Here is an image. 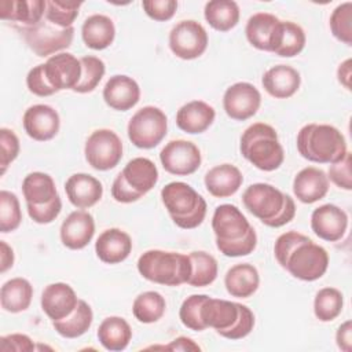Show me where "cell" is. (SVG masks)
<instances>
[{
	"label": "cell",
	"instance_id": "cell-1",
	"mask_svg": "<svg viewBox=\"0 0 352 352\" xmlns=\"http://www.w3.org/2000/svg\"><path fill=\"white\" fill-rule=\"evenodd\" d=\"M245 208L268 227H282L293 220L296 204L293 198L272 184L254 183L242 194Z\"/></svg>",
	"mask_w": 352,
	"mask_h": 352
},
{
	"label": "cell",
	"instance_id": "cell-2",
	"mask_svg": "<svg viewBox=\"0 0 352 352\" xmlns=\"http://www.w3.org/2000/svg\"><path fill=\"white\" fill-rule=\"evenodd\" d=\"M300 155L316 164H333L346 154V142L340 129L329 124H307L297 133Z\"/></svg>",
	"mask_w": 352,
	"mask_h": 352
},
{
	"label": "cell",
	"instance_id": "cell-3",
	"mask_svg": "<svg viewBox=\"0 0 352 352\" xmlns=\"http://www.w3.org/2000/svg\"><path fill=\"white\" fill-rule=\"evenodd\" d=\"M239 150L253 166L264 172L278 169L285 160V151L275 128L265 122H254L245 129Z\"/></svg>",
	"mask_w": 352,
	"mask_h": 352
},
{
	"label": "cell",
	"instance_id": "cell-4",
	"mask_svg": "<svg viewBox=\"0 0 352 352\" xmlns=\"http://www.w3.org/2000/svg\"><path fill=\"white\" fill-rule=\"evenodd\" d=\"M138 271L150 282L165 286H180L190 279L191 261L188 254L151 249L138 258Z\"/></svg>",
	"mask_w": 352,
	"mask_h": 352
},
{
	"label": "cell",
	"instance_id": "cell-5",
	"mask_svg": "<svg viewBox=\"0 0 352 352\" xmlns=\"http://www.w3.org/2000/svg\"><path fill=\"white\" fill-rule=\"evenodd\" d=\"M161 198L177 227L191 230L202 224L206 216V201L190 184L170 182L161 190Z\"/></svg>",
	"mask_w": 352,
	"mask_h": 352
},
{
	"label": "cell",
	"instance_id": "cell-6",
	"mask_svg": "<svg viewBox=\"0 0 352 352\" xmlns=\"http://www.w3.org/2000/svg\"><path fill=\"white\" fill-rule=\"evenodd\" d=\"M126 131L133 146L153 148L166 136L168 118L160 107L144 106L131 117Z\"/></svg>",
	"mask_w": 352,
	"mask_h": 352
},
{
	"label": "cell",
	"instance_id": "cell-7",
	"mask_svg": "<svg viewBox=\"0 0 352 352\" xmlns=\"http://www.w3.org/2000/svg\"><path fill=\"white\" fill-rule=\"evenodd\" d=\"M329 267L327 250L315 243L311 238L298 243L289 254L285 270L294 278L305 282H314L322 278Z\"/></svg>",
	"mask_w": 352,
	"mask_h": 352
},
{
	"label": "cell",
	"instance_id": "cell-8",
	"mask_svg": "<svg viewBox=\"0 0 352 352\" xmlns=\"http://www.w3.org/2000/svg\"><path fill=\"white\" fill-rule=\"evenodd\" d=\"M28 47L41 58L52 56L58 51L70 47L74 37V28H59L48 22L40 21L33 26H25L19 29Z\"/></svg>",
	"mask_w": 352,
	"mask_h": 352
},
{
	"label": "cell",
	"instance_id": "cell-9",
	"mask_svg": "<svg viewBox=\"0 0 352 352\" xmlns=\"http://www.w3.org/2000/svg\"><path fill=\"white\" fill-rule=\"evenodd\" d=\"M84 154L94 169L109 170L117 166L122 158V142L111 129H96L88 136Z\"/></svg>",
	"mask_w": 352,
	"mask_h": 352
},
{
	"label": "cell",
	"instance_id": "cell-10",
	"mask_svg": "<svg viewBox=\"0 0 352 352\" xmlns=\"http://www.w3.org/2000/svg\"><path fill=\"white\" fill-rule=\"evenodd\" d=\"M208 33L205 28L192 19L180 21L169 33V48L180 59L191 60L199 58L208 47Z\"/></svg>",
	"mask_w": 352,
	"mask_h": 352
},
{
	"label": "cell",
	"instance_id": "cell-11",
	"mask_svg": "<svg viewBox=\"0 0 352 352\" xmlns=\"http://www.w3.org/2000/svg\"><path fill=\"white\" fill-rule=\"evenodd\" d=\"M160 161L168 173L187 176L199 168L202 157L197 144L190 140L176 139L165 144L160 153Z\"/></svg>",
	"mask_w": 352,
	"mask_h": 352
},
{
	"label": "cell",
	"instance_id": "cell-12",
	"mask_svg": "<svg viewBox=\"0 0 352 352\" xmlns=\"http://www.w3.org/2000/svg\"><path fill=\"white\" fill-rule=\"evenodd\" d=\"M260 91L250 82H235L230 85L223 95V107L226 114L236 121H245L253 117L260 109Z\"/></svg>",
	"mask_w": 352,
	"mask_h": 352
},
{
	"label": "cell",
	"instance_id": "cell-13",
	"mask_svg": "<svg viewBox=\"0 0 352 352\" xmlns=\"http://www.w3.org/2000/svg\"><path fill=\"white\" fill-rule=\"evenodd\" d=\"M44 72L56 92L62 89L73 91L81 78V63L73 54L59 52L47 59Z\"/></svg>",
	"mask_w": 352,
	"mask_h": 352
},
{
	"label": "cell",
	"instance_id": "cell-14",
	"mask_svg": "<svg viewBox=\"0 0 352 352\" xmlns=\"http://www.w3.org/2000/svg\"><path fill=\"white\" fill-rule=\"evenodd\" d=\"M311 228L320 239L337 242L348 228V214L334 204L320 205L311 214Z\"/></svg>",
	"mask_w": 352,
	"mask_h": 352
},
{
	"label": "cell",
	"instance_id": "cell-15",
	"mask_svg": "<svg viewBox=\"0 0 352 352\" xmlns=\"http://www.w3.org/2000/svg\"><path fill=\"white\" fill-rule=\"evenodd\" d=\"M23 129L29 138L47 142L56 136L60 126L58 111L48 104H33L23 113Z\"/></svg>",
	"mask_w": 352,
	"mask_h": 352
},
{
	"label": "cell",
	"instance_id": "cell-16",
	"mask_svg": "<svg viewBox=\"0 0 352 352\" xmlns=\"http://www.w3.org/2000/svg\"><path fill=\"white\" fill-rule=\"evenodd\" d=\"M252 228L245 214L231 204L219 205L212 217V230L216 242H230L245 236Z\"/></svg>",
	"mask_w": 352,
	"mask_h": 352
},
{
	"label": "cell",
	"instance_id": "cell-17",
	"mask_svg": "<svg viewBox=\"0 0 352 352\" xmlns=\"http://www.w3.org/2000/svg\"><path fill=\"white\" fill-rule=\"evenodd\" d=\"M60 241L72 250L84 249L95 235V220L89 212L74 210L60 226Z\"/></svg>",
	"mask_w": 352,
	"mask_h": 352
},
{
	"label": "cell",
	"instance_id": "cell-18",
	"mask_svg": "<svg viewBox=\"0 0 352 352\" xmlns=\"http://www.w3.org/2000/svg\"><path fill=\"white\" fill-rule=\"evenodd\" d=\"M78 304L74 289L65 282H55L41 293V309L54 322L69 316Z\"/></svg>",
	"mask_w": 352,
	"mask_h": 352
},
{
	"label": "cell",
	"instance_id": "cell-19",
	"mask_svg": "<svg viewBox=\"0 0 352 352\" xmlns=\"http://www.w3.org/2000/svg\"><path fill=\"white\" fill-rule=\"evenodd\" d=\"M103 99L109 107L118 111H126L139 102L140 87L132 77L116 74L104 84Z\"/></svg>",
	"mask_w": 352,
	"mask_h": 352
},
{
	"label": "cell",
	"instance_id": "cell-20",
	"mask_svg": "<svg viewBox=\"0 0 352 352\" xmlns=\"http://www.w3.org/2000/svg\"><path fill=\"white\" fill-rule=\"evenodd\" d=\"M280 19L270 12L253 14L245 28L248 41L260 51L272 52L276 44Z\"/></svg>",
	"mask_w": 352,
	"mask_h": 352
},
{
	"label": "cell",
	"instance_id": "cell-21",
	"mask_svg": "<svg viewBox=\"0 0 352 352\" xmlns=\"http://www.w3.org/2000/svg\"><path fill=\"white\" fill-rule=\"evenodd\" d=\"M65 191L73 206L78 209H88L100 201L103 195V186L92 175L74 173L66 180Z\"/></svg>",
	"mask_w": 352,
	"mask_h": 352
},
{
	"label": "cell",
	"instance_id": "cell-22",
	"mask_svg": "<svg viewBox=\"0 0 352 352\" xmlns=\"http://www.w3.org/2000/svg\"><path fill=\"white\" fill-rule=\"evenodd\" d=\"M327 191L329 177L320 168L307 166L294 176L293 192L302 204H314L324 198Z\"/></svg>",
	"mask_w": 352,
	"mask_h": 352
},
{
	"label": "cell",
	"instance_id": "cell-23",
	"mask_svg": "<svg viewBox=\"0 0 352 352\" xmlns=\"http://www.w3.org/2000/svg\"><path fill=\"white\" fill-rule=\"evenodd\" d=\"M95 252L100 261L118 264L128 258L132 252V239L128 232L120 228L104 230L95 242Z\"/></svg>",
	"mask_w": 352,
	"mask_h": 352
},
{
	"label": "cell",
	"instance_id": "cell-24",
	"mask_svg": "<svg viewBox=\"0 0 352 352\" xmlns=\"http://www.w3.org/2000/svg\"><path fill=\"white\" fill-rule=\"evenodd\" d=\"M261 84L272 98L287 99L298 91L301 77L294 67L289 65H276L263 74Z\"/></svg>",
	"mask_w": 352,
	"mask_h": 352
},
{
	"label": "cell",
	"instance_id": "cell-25",
	"mask_svg": "<svg viewBox=\"0 0 352 352\" xmlns=\"http://www.w3.org/2000/svg\"><path fill=\"white\" fill-rule=\"evenodd\" d=\"M205 187L216 198L234 195L243 183L242 172L232 164H220L210 168L205 175Z\"/></svg>",
	"mask_w": 352,
	"mask_h": 352
},
{
	"label": "cell",
	"instance_id": "cell-26",
	"mask_svg": "<svg viewBox=\"0 0 352 352\" xmlns=\"http://www.w3.org/2000/svg\"><path fill=\"white\" fill-rule=\"evenodd\" d=\"M214 109L204 100H191L183 104L176 113V125L186 133L195 135L205 132L214 121Z\"/></svg>",
	"mask_w": 352,
	"mask_h": 352
},
{
	"label": "cell",
	"instance_id": "cell-27",
	"mask_svg": "<svg viewBox=\"0 0 352 352\" xmlns=\"http://www.w3.org/2000/svg\"><path fill=\"white\" fill-rule=\"evenodd\" d=\"M239 305V302L213 298L208 296L201 309L202 322L206 326V329L212 327L219 334H221L223 331L228 330L238 319Z\"/></svg>",
	"mask_w": 352,
	"mask_h": 352
},
{
	"label": "cell",
	"instance_id": "cell-28",
	"mask_svg": "<svg viewBox=\"0 0 352 352\" xmlns=\"http://www.w3.org/2000/svg\"><path fill=\"white\" fill-rule=\"evenodd\" d=\"M126 184L140 198L146 195L158 182V169L155 164L144 157H136L120 172Z\"/></svg>",
	"mask_w": 352,
	"mask_h": 352
},
{
	"label": "cell",
	"instance_id": "cell-29",
	"mask_svg": "<svg viewBox=\"0 0 352 352\" xmlns=\"http://www.w3.org/2000/svg\"><path fill=\"white\" fill-rule=\"evenodd\" d=\"M45 0H1L0 18L21 23L22 28L33 26L45 16Z\"/></svg>",
	"mask_w": 352,
	"mask_h": 352
},
{
	"label": "cell",
	"instance_id": "cell-30",
	"mask_svg": "<svg viewBox=\"0 0 352 352\" xmlns=\"http://www.w3.org/2000/svg\"><path fill=\"white\" fill-rule=\"evenodd\" d=\"M260 285V275L254 265L249 263H241L232 265L226 276L224 286L232 297L248 298L253 296Z\"/></svg>",
	"mask_w": 352,
	"mask_h": 352
},
{
	"label": "cell",
	"instance_id": "cell-31",
	"mask_svg": "<svg viewBox=\"0 0 352 352\" xmlns=\"http://www.w3.org/2000/svg\"><path fill=\"white\" fill-rule=\"evenodd\" d=\"M81 37L88 48L98 51L104 50L114 41V22L103 14H94L84 21L81 26Z\"/></svg>",
	"mask_w": 352,
	"mask_h": 352
},
{
	"label": "cell",
	"instance_id": "cell-32",
	"mask_svg": "<svg viewBox=\"0 0 352 352\" xmlns=\"http://www.w3.org/2000/svg\"><path fill=\"white\" fill-rule=\"evenodd\" d=\"M33 298V286L25 278L16 276L6 283L0 289L1 308L11 314L26 311Z\"/></svg>",
	"mask_w": 352,
	"mask_h": 352
},
{
	"label": "cell",
	"instance_id": "cell-33",
	"mask_svg": "<svg viewBox=\"0 0 352 352\" xmlns=\"http://www.w3.org/2000/svg\"><path fill=\"white\" fill-rule=\"evenodd\" d=\"M96 336L104 349L118 352L128 346L132 338V329L124 318L109 316L99 324Z\"/></svg>",
	"mask_w": 352,
	"mask_h": 352
},
{
	"label": "cell",
	"instance_id": "cell-34",
	"mask_svg": "<svg viewBox=\"0 0 352 352\" xmlns=\"http://www.w3.org/2000/svg\"><path fill=\"white\" fill-rule=\"evenodd\" d=\"M22 192L26 204L43 205L52 201L56 195V186L48 173L32 172L22 182Z\"/></svg>",
	"mask_w": 352,
	"mask_h": 352
},
{
	"label": "cell",
	"instance_id": "cell-35",
	"mask_svg": "<svg viewBox=\"0 0 352 352\" xmlns=\"http://www.w3.org/2000/svg\"><path fill=\"white\" fill-rule=\"evenodd\" d=\"M94 322V314L89 304L84 300H78L74 311L60 320H54L52 326L55 331L65 338H77L85 334Z\"/></svg>",
	"mask_w": 352,
	"mask_h": 352
},
{
	"label": "cell",
	"instance_id": "cell-36",
	"mask_svg": "<svg viewBox=\"0 0 352 352\" xmlns=\"http://www.w3.org/2000/svg\"><path fill=\"white\" fill-rule=\"evenodd\" d=\"M206 22L219 32H228L239 22V7L232 0H212L205 4Z\"/></svg>",
	"mask_w": 352,
	"mask_h": 352
},
{
	"label": "cell",
	"instance_id": "cell-37",
	"mask_svg": "<svg viewBox=\"0 0 352 352\" xmlns=\"http://www.w3.org/2000/svg\"><path fill=\"white\" fill-rule=\"evenodd\" d=\"M305 41V32L300 25L292 21H280L276 44L272 52L283 58H293L304 50Z\"/></svg>",
	"mask_w": 352,
	"mask_h": 352
},
{
	"label": "cell",
	"instance_id": "cell-38",
	"mask_svg": "<svg viewBox=\"0 0 352 352\" xmlns=\"http://www.w3.org/2000/svg\"><path fill=\"white\" fill-rule=\"evenodd\" d=\"M165 309V298L162 297V294L154 290L140 293L132 304L133 316L140 323H154L160 320L164 316Z\"/></svg>",
	"mask_w": 352,
	"mask_h": 352
},
{
	"label": "cell",
	"instance_id": "cell-39",
	"mask_svg": "<svg viewBox=\"0 0 352 352\" xmlns=\"http://www.w3.org/2000/svg\"><path fill=\"white\" fill-rule=\"evenodd\" d=\"M188 257L191 261V275L187 283L194 287L212 285L219 272L216 258L206 252H191Z\"/></svg>",
	"mask_w": 352,
	"mask_h": 352
},
{
	"label": "cell",
	"instance_id": "cell-40",
	"mask_svg": "<svg viewBox=\"0 0 352 352\" xmlns=\"http://www.w3.org/2000/svg\"><path fill=\"white\" fill-rule=\"evenodd\" d=\"M344 296L336 287L320 289L314 300V314L320 322L334 320L342 311Z\"/></svg>",
	"mask_w": 352,
	"mask_h": 352
},
{
	"label": "cell",
	"instance_id": "cell-41",
	"mask_svg": "<svg viewBox=\"0 0 352 352\" xmlns=\"http://www.w3.org/2000/svg\"><path fill=\"white\" fill-rule=\"evenodd\" d=\"M80 63H81V78L73 91L78 94L92 92L100 82L102 77L104 76V72H106L104 62L98 56L85 55L80 58Z\"/></svg>",
	"mask_w": 352,
	"mask_h": 352
},
{
	"label": "cell",
	"instance_id": "cell-42",
	"mask_svg": "<svg viewBox=\"0 0 352 352\" xmlns=\"http://www.w3.org/2000/svg\"><path fill=\"white\" fill-rule=\"evenodd\" d=\"M81 6V1L47 0L45 19L55 26L70 28L73 26L74 19L78 16V10Z\"/></svg>",
	"mask_w": 352,
	"mask_h": 352
},
{
	"label": "cell",
	"instance_id": "cell-43",
	"mask_svg": "<svg viewBox=\"0 0 352 352\" xmlns=\"http://www.w3.org/2000/svg\"><path fill=\"white\" fill-rule=\"evenodd\" d=\"M22 221L18 197L7 190L0 191V231L3 234L15 231Z\"/></svg>",
	"mask_w": 352,
	"mask_h": 352
},
{
	"label": "cell",
	"instance_id": "cell-44",
	"mask_svg": "<svg viewBox=\"0 0 352 352\" xmlns=\"http://www.w3.org/2000/svg\"><path fill=\"white\" fill-rule=\"evenodd\" d=\"M330 30L338 41L346 45H352V3L351 1H345L333 10L330 15Z\"/></svg>",
	"mask_w": 352,
	"mask_h": 352
},
{
	"label": "cell",
	"instance_id": "cell-45",
	"mask_svg": "<svg viewBox=\"0 0 352 352\" xmlns=\"http://www.w3.org/2000/svg\"><path fill=\"white\" fill-rule=\"evenodd\" d=\"M206 298V294H191L182 302L179 309V318L183 326L194 331H202L206 329L201 318V309Z\"/></svg>",
	"mask_w": 352,
	"mask_h": 352
},
{
	"label": "cell",
	"instance_id": "cell-46",
	"mask_svg": "<svg viewBox=\"0 0 352 352\" xmlns=\"http://www.w3.org/2000/svg\"><path fill=\"white\" fill-rule=\"evenodd\" d=\"M216 246L220 250V253L227 257L248 256L257 246V235H256L254 228L252 227L249 230V232L245 236H242L241 239L230 241V242H216Z\"/></svg>",
	"mask_w": 352,
	"mask_h": 352
},
{
	"label": "cell",
	"instance_id": "cell-47",
	"mask_svg": "<svg viewBox=\"0 0 352 352\" xmlns=\"http://www.w3.org/2000/svg\"><path fill=\"white\" fill-rule=\"evenodd\" d=\"M21 146H19V139L14 133V131L8 128H1L0 129V175L6 173L7 166L16 160L19 154Z\"/></svg>",
	"mask_w": 352,
	"mask_h": 352
},
{
	"label": "cell",
	"instance_id": "cell-48",
	"mask_svg": "<svg viewBox=\"0 0 352 352\" xmlns=\"http://www.w3.org/2000/svg\"><path fill=\"white\" fill-rule=\"evenodd\" d=\"M26 209H28V214L34 223L50 224L59 216L62 210V201H60V197L56 195L52 201L43 205L26 204Z\"/></svg>",
	"mask_w": 352,
	"mask_h": 352
},
{
	"label": "cell",
	"instance_id": "cell-49",
	"mask_svg": "<svg viewBox=\"0 0 352 352\" xmlns=\"http://www.w3.org/2000/svg\"><path fill=\"white\" fill-rule=\"evenodd\" d=\"M305 239H308V236L304 235V234H300L297 231H287V232L280 234L276 238L275 245H274V254H275V258H276V261L279 263V265L282 268H285L286 260H287L289 254L293 252V249L298 243L304 242Z\"/></svg>",
	"mask_w": 352,
	"mask_h": 352
},
{
	"label": "cell",
	"instance_id": "cell-50",
	"mask_svg": "<svg viewBox=\"0 0 352 352\" xmlns=\"http://www.w3.org/2000/svg\"><path fill=\"white\" fill-rule=\"evenodd\" d=\"M254 327V314L253 311L241 304L239 305V316L235 320V323L226 331H223L220 336L228 340H241L250 334V331Z\"/></svg>",
	"mask_w": 352,
	"mask_h": 352
},
{
	"label": "cell",
	"instance_id": "cell-51",
	"mask_svg": "<svg viewBox=\"0 0 352 352\" xmlns=\"http://www.w3.org/2000/svg\"><path fill=\"white\" fill-rule=\"evenodd\" d=\"M327 177L340 188L342 190H352V175H351V153L346 151V154L330 164L329 166V175Z\"/></svg>",
	"mask_w": 352,
	"mask_h": 352
},
{
	"label": "cell",
	"instance_id": "cell-52",
	"mask_svg": "<svg viewBox=\"0 0 352 352\" xmlns=\"http://www.w3.org/2000/svg\"><path fill=\"white\" fill-rule=\"evenodd\" d=\"M26 85L28 89L37 96H51L56 92L45 76L44 63L37 65L29 70L26 76Z\"/></svg>",
	"mask_w": 352,
	"mask_h": 352
},
{
	"label": "cell",
	"instance_id": "cell-53",
	"mask_svg": "<svg viewBox=\"0 0 352 352\" xmlns=\"http://www.w3.org/2000/svg\"><path fill=\"white\" fill-rule=\"evenodd\" d=\"M142 7L144 12L154 21L164 22L169 21L176 10H177V1L175 0H146L142 3Z\"/></svg>",
	"mask_w": 352,
	"mask_h": 352
},
{
	"label": "cell",
	"instance_id": "cell-54",
	"mask_svg": "<svg viewBox=\"0 0 352 352\" xmlns=\"http://www.w3.org/2000/svg\"><path fill=\"white\" fill-rule=\"evenodd\" d=\"M34 342L26 334L12 333L0 338V351H15V352H30L34 351Z\"/></svg>",
	"mask_w": 352,
	"mask_h": 352
},
{
	"label": "cell",
	"instance_id": "cell-55",
	"mask_svg": "<svg viewBox=\"0 0 352 352\" xmlns=\"http://www.w3.org/2000/svg\"><path fill=\"white\" fill-rule=\"evenodd\" d=\"M336 342L337 346L344 352L352 351V322L345 320L336 333Z\"/></svg>",
	"mask_w": 352,
	"mask_h": 352
},
{
	"label": "cell",
	"instance_id": "cell-56",
	"mask_svg": "<svg viewBox=\"0 0 352 352\" xmlns=\"http://www.w3.org/2000/svg\"><path fill=\"white\" fill-rule=\"evenodd\" d=\"M162 349L168 351H201V346L194 342V340L188 337H177L173 341H170L168 345L162 346Z\"/></svg>",
	"mask_w": 352,
	"mask_h": 352
},
{
	"label": "cell",
	"instance_id": "cell-57",
	"mask_svg": "<svg viewBox=\"0 0 352 352\" xmlns=\"http://www.w3.org/2000/svg\"><path fill=\"white\" fill-rule=\"evenodd\" d=\"M12 265H14V250L6 241H0V272L4 274Z\"/></svg>",
	"mask_w": 352,
	"mask_h": 352
},
{
	"label": "cell",
	"instance_id": "cell-58",
	"mask_svg": "<svg viewBox=\"0 0 352 352\" xmlns=\"http://www.w3.org/2000/svg\"><path fill=\"white\" fill-rule=\"evenodd\" d=\"M351 59H345L342 63H340L338 69H337V78H338V82L346 88L348 91L351 89Z\"/></svg>",
	"mask_w": 352,
	"mask_h": 352
}]
</instances>
